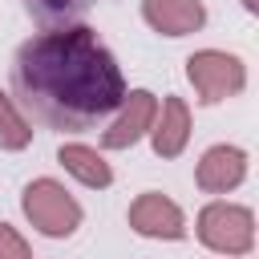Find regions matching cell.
<instances>
[{
  "label": "cell",
  "mask_w": 259,
  "mask_h": 259,
  "mask_svg": "<svg viewBox=\"0 0 259 259\" xmlns=\"http://www.w3.org/2000/svg\"><path fill=\"white\" fill-rule=\"evenodd\" d=\"M8 81L24 117L57 134H85L109 121L125 97L117 57L81 20L28 36L12 57Z\"/></svg>",
  "instance_id": "cell-1"
},
{
  "label": "cell",
  "mask_w": 259,
  "mask_h": 259,
  "mask_svg": "<svg viewBox=\"0 0 259 259\" xmlns=\"http://www.w3.org/2000/svg\"><path fill=\"white\" fill-rule=\"evenodd\" d=\"M20 210L28 219L32 231H40L45 239H73L77 227L85 223L81 202L57 182V178H32L20 190Z\"/></svg>",
  "instance_id": "cell-2"
},
{
  "label": "cell",
  "mask_w": 259,
  "mask_h": 259,
  "mask_svg": "<svg viewBox=\"0 0 259 259\" xmlns=\"http://www.w3.org/2000/svg\"><path fill=\"white\" fill-rule=\"evenodd\" d=\"M194 235L214 255H251V247H255V214L243 202L214 198V202H206L198 210Z\"/></svg>",
  "instance_id": "cell-3"
},
{
  "label": "cell",
  "mask_w": 259,
  "mask_h": 259,
  "mask_svg": "<svg viewBox=\"0 0 259 259\" xmlns=\"http://www.w3.org/2000/svg\"><path fill=\"white\" fill-rule=\"evenodd\" d=\"M186 81L194 85L198 105H223L247 89V65L227 49H198L186 57Z\"/></svg>",
  "instance_id": "cell-4"
},
{
  "label": "cell",
  "mask_w": 259,
  "mask_h": 259,
  "mask_svg": "<svg viewBox=\"0 0 259 259\" xmlns=\"http://www.w3.org/2000/svg\"><path fill=\"white\" fill-rule=\"evenodd\" d=\"M125 223H130L134 235H142V239H158V243H178V239L190 235L182 206H178L170 194H162V190H142V194L130 202Z\"/></svg>",
  "instance_id": "cell-5"
},
{
  "label": "cell",
  "mask_w": 259,
  "mask_h": 259,
  "mask_svg": "<svg viewBox=\"0 0 259 259\" xmlns=\"http://www.w3.org/2000/svg\"><path fill=\"white\" fill-rule=\"evenodd\" d=\"M154 113H158V97L150 89H125L121 105L113 109L109 125L101 130V150H134L150 134Z\"/></svg>",
  "instance_id": "cell-6"
},
{
  "label": "cell",
  "mask_w": 259,
  "mask_h": 259,
  "mask_svg": "<svg viewBox=\"0 0 259 259\" xmlns=\"http://www.w3.org/2000/svg\"><path fill=\"white\" fill-rule=\"evenodd\" d=\"M247 150L243 146H231V142H219L210 150H202L198 166H194V186L202 194H231L247 182Z\"/></svg>",
  "instance_id": "cell-7"
},
{
  "label": "cell",
  "mask_w": 259,
  "mask_h": 259,
  "mask_svg": "<svg viewBox=\"0 0 259 259\" xmlns=\"http://www.w3.org/2000/svg\"><path fill=\"white\" fill-rule=\"evenodd\" d=\"M150 146L158 158H178L190 142V105L178 97V93H166L158 97V113H154V125H150Z\"/></svg>",
  "instance_id": "cell-8"
},
{
  "label": "cell",
  "mask_w": 259,
  "mask_h": 259,
  "mask_svg": "<svg viewBox=\"0 0 259 259\" xmlns=\"http://www.w3.org/2000/svg\"><path fill=\"white\" fill-rule=\"evenodd\" d=\"M142 20L158 32V36H190L202 32L206 24V4L202 0H142Z\"/></svg>",
  "instance_id": "cell-9"
},
{
  "label": "cell",
  "mask_w": 259,
  "mask_h": 259,
  "mask_svg": "<svg viewBox=\"0 0 259 259\" xmlns=\"http://www.w3.org/2000/svg\"><path fill=\"white\" fill-rule=\"evenodd\" d=\"M57 162L65 166V174H73V178H77L81 186H89V190L113 186V166H109L105 154H101L97 146H89V142H61Z\"/></svg>",
  "instance_id": "cell-10"
},
{
  "label": "cell",
  "mask_w": 259,
  "mask_h": 259,
  "mask_svg": "<svg viewBox=\"0 0 259 259\" xmlns=\"http://www.w3.org/2000/svg\"><path fill=\"white\" fill-rule=\"evenodd\" d=\"M32 146V121L24 117V109L12 101L8 89H0V150L4 154H20Z\"/></svg>",
  "instance_id": "cell-11"
},
{
  "label": "cell",
  "mask_w": 259,
  "mask_h": 259,
  "mask_svg": "<svg viewBox=\"0 0 259 259\" xmlns=\"http://www.w3.org/2000/svg\"><path fill=\"white\" fill-rule=\"evenodd\" d=\"M97 0H24V8L45 24V28H61V24H77Z\"/></svg>",
  "instance_id": "cell-12"
},
{
  "label": "cell",
  "mask_w": 259,
  "mask_h": 259,
  "mask_svg": "<svg viewBox=\"0 0 259 259\" xmlns=\"http://www.w3.org/2000/svg\"><path fill=\"white\" fill-rule=\"evenodd\" d=\"M0 259H32L28 239H24L12 223H0Z\"/></svg>",
  "instance_id": "cell-13"
},
{
  "label": "cell",
  "mask_w": 259,
  "mask_h": 259,
  "mask_svg": "<svg viewBox=\"0 0 259 259\" xmlns=\"http://www.w3.org/2000/svg\"><path fill=\"white\" fill-rule=\"evenodd\" d=\"M243 8H247V12L255 16V12H259V0H243Z\"/></svg>",
  "instance_id": "cell-14"
}]
</instances>
